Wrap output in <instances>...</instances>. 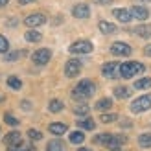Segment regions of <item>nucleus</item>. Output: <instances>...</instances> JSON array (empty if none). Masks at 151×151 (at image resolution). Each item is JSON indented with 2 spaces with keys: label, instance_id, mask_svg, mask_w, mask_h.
Wrapping results in <instances>:
<instances>
[{
  "label": "nucleus",
  "instance_id": "obj_1",
  "mask_svg": "<svg viewBox=\"0 0 151 151\" xmlns=\"http://www.w3.org/2000/svg\"><path fill=\"white\" fill-rule=\"evenodd\" d=\"M94 92H96L94 81H90V79H81L78 85L74 87L72 98H74L76 101H85V100H88L90 96H94Z\"/></svg>",
  "mask_w": 151,
  "mask_h": 151
},
{
  "label": "nucleus",
  "instance_id": "obj_2",
  "mask_svg": "<svg viewBox=\"0 0 151 151\" xmlns=\"http://www.w3.org/2000/svg\"><path fill=\"white\" fill-rule=\"evenodd\" d=\"M146 70V66L138 63V61H127V63H120V76L124 79H131L134 76H138Z\"/></svg>",
  "mask_w": 151,
  "mask_h": 151
},
{
  "label": "nucleus",
  "instance_id": "obj_3",
  "mask_svg": "<svg viewBox=\"0 0 151 151\" xmlns=\"http://www.w3.org/2000/svg\"><path fill=\"white\" fill-rule=\"evenodd\" d=\"M151 109V94H142L131 103V112L138 114V112H146Z\"/></svg>",
  "mask_w": 151,
  "mask_h": 151
},
{
  "label": "nucleus",
  "instance_id": "obj_4",
  "mask_svg": "<svg viewBox=\"0 0 151 151\" xmlns=\"http://www.w3.org/2000/svg\"><path fill=\"white\" fill-rule=\"evenodd\" d=\"M92 50H94L92 42H90V41H83V39L72 42L70 46H68V52L74 54V55H85V54H90Z\"/></svg>",
  "mask_w": 151,
  "mask_h": 151
},
{
  "label": "nucleus",
  "instance_id": "obj_5",
  "mask_svg": "<svg viewBox=\"0 0 151 151\" xmlns=\"http://www.w3.org/2000/svg\"><path fill=\"white\" fill-rule=\"evenodd\" d=\"M50 59H52V50H50V48H39V50H35L33 54H32L33 65H39V66L46 65Z\"/></svg>",
  "mask_w": 151,
  "mask_h": 151
},
{
  "label": "nucleus",
  "instance_id": "obj_6",
  "mask_svg": "<svg viewBox=\"0 0 151 151\" xmlns=\"http://www.w3.org/2000/svg\"><path fill=\"white\" fill-rule=\"evenodd\" d=\"M83 68V63L79 59H68V61L65 63V76L66 78H76Z\"/></svg>",
  "mask_w": 151,
  "mask_h": 151
},
{
  "label": "nucleus",
  "instance_id": "obj_7",
  "mask_svg": "<svg viewBox=\"0 0 151 151\" xmlns=\"http://www.w3.org/2000/svg\"><path fill=\"white\" fill-rule=\"evenodd\" d=\"M101 74L105 76L107 79H114L120 76V63L116 61H109V63H105L101 66Z\"/></svg>",
  "mask_w": 151,
  "mask_h": 151
},
{
  "label": "nucleus",
  "instance_id": "obj_8",
  "mask_svg": "<svg viewBox=\"0 0 151 151\" xmlns=\"http://www.w3.org/2000/svg\"><path fill=\"white\" fill-rule=\"evenodd\" d=\"M111 52H112V55H118V57H129L133 50L127 42H112Z\"/></svg>",
  "mask_w": 151,
  "mask_h": 151
},
{
  "label": "nucleus",
  "instance_id": "obj_9",
  "mask_svg": "<svg viewBox=\"0 0 151 151\" xmlns=\"http://www.w3.org/2000/svg\"><path fill=\"white\" fill-rule=\"evenodd\" d=\"M44 22H46V17H44L42 13H32V15H28L24 19V24L29 26V28H39V26L44 24Z\"/></svg>",
  "mask_w": 151,
  "mask_h": 151
},
{
  "label": "nucleus",
  "instance_id": "obj_10",
  "mask_svg": "<svg viewBox=\"0 0 151 151\" xmlns=\"http://www.w3.org/2000/svg\"><path fill=\"white\" fill-rule=\"evenodd\" d=\"M72 15L76 19H79V20H85V19L90 17V7L87 4H76L72 7Z\"/></svg>",
  "mask_w": 151,
  "mask_h": 151
},
{
  "label": "nucleus",
  "instance_id": "obj_11",
  "mask_svg": "<svg viewBox=\"0 0 151 151\" xmlns=\"http://www.w3.org/2000/svg\"><path fill=\"white\" fill-rule=\"evenodd\" d=\"M4 142H6L7 147H19V146H22V137H20L19 131H11V133L6 134Z\"/></svg>",
  "mask_w": 151,
  "mask_h": 151
},
{
  "label": "nucleus",
  "instance_id": "obj_12",
  "mask_svg": "<svg viewBox=\"0 0 151 151\" xmlns=\"http://www.w3.org/2000/svg\"><path fill=\"white\" fill-rule=\"evenodd\" d=\"M129 32L133 35H137V37H142V39H149L151 37V24H140V26H134L131 28Z\"/></svg>",
  "mask_w": 151,
  "mask_h": 151
},
{
  "label": "nucleus",
  "instance_id": "obj_13",
  "mask_svg": "<svg viewBox=\"0 0 151 151\" xmlns=\"http://www.w3.org/2000/svg\"><path fill=\"white\" fill-rule=\"evenodd\" d=\"M131 15H133V19H137V20H147L149 19V11L144 6H133Z\"/></svg>",
  "mask_w": 151,
  "mask_h": 151
},
{
  "label": "nucleus",
  "instance_id": "obj_14",
  "mask_svg": "<svg viewBox=\"0 0 151 151\" xmlns=\"http://www.w3.org/2000/svg\"><path fill=\"white\" fill-rule=\"evenodd\" d=\"M112 15L116 17V20L124 22V24H127V22H131V20H133L131 9H112Z\"/></svg>",
  "mask_w": 151,
  "mask_h": 151
},
{
  "label": "nucleus",
  "instance_id": "obj_15",
  "mask_svg": "<svg viewBox=\"0 0 151 151\" xmlns=\"http://www.w3.org/2000/svg\"><path fill=\"white\" fill-rule=\"evenodd\" d=\"M125 142H127V138L124 137V134H112L111 140H109V144H107V147H111V149H114V151H116L120 146H124Z\"/></svg>",
  "mask_w": 151,
  "mask_h": 151
},
{
  "label": "nucleus",
  "instance_id": "obj_16",
  "mask_svg": "<svg viewBox=\"0 0 151 151\" xmlns=\"http://www.w3.org/2000/svg\"><path fill=\"white\" fill-rule=\"evenodd\" d=\"M48 129H50V133L52 134H65L66 131H68V125L66 124H63V122H54V124H50L48 125Z\"/></svg>",
  "mask_w": 151,
  "mask_h": 151
},
{
  "label": "nucleus",
  "instance_id": "obj_17",
  "mask_svg": "<svg viewBox=\"0 0 151 151\" xmlns=\"http://www.w3.org/2000/svg\"><path fill=\"white\" fill-rule=\"evenodd\" d=\"M98 28H100V32L103 35H112L116 32V26L112 24V22H107V20H100L98 22Z\"/></svg>",
  "mask_w": 151,
  "mask_h": 151
},
{
  "label": "nucleus",
  "instance_id": "obj_18",
  "mask_svg": "<svg viewBox=\"0 0 151 151\" xmlns=\"http://www.w3.org/2000/svg\"><path fill=\"white\" fill-rule=\"evenodd\" d=\"M94 109H96V111H101V112L109 111V109H112V100H111V98H101V100L96 101Z\"/></svg>",
  "mask_w": 151,
  "mask_h": 151
},
{
  "label": "nucleus",
  "instance_id": "obj_19",
  "mask_svg": "<svg viewBox=\"0 0 151 151\" xmlns=\"http://www.w3.org/2000/svg\"><path fill=\"white\" fill-rule=\"evenodd\" d=\"M46 151H66V146H65V142H63V140L54 138V140H50V142H48Z\"/></svg>",
  "mask_w": 151,
  "mask_h": 151
},
{
  "label": "nucleus",
  "instance_id": "obj_20",
  "mask_svg": "<svg viewBox=\"0 0 151 151\" xmlns=\"http://www.w3.org/2000/svg\"><path fill=\"white\" fill-rule=\"evenodd\" d=\"M94 120L92 118H81V120H78V127H79V129H85V131H92L94 129Z\"/></svg>",
  "mask_w": 151,
  "mask_h": 151
},
{
  "label": "nucleus",
  "instance_id": "obj_21",
  "mask_svg": "<svg viewBox=\"0 0 151 151\" xmlns=\"http://www.w3.org/2000/svg\"><path fill=\"white\" fill-rule=\"evenodd\" d=\"M24 39H26L28 42H39V41L42 39V35L37 32V29H29V32L24 33Z\"/></svg>",
  "mask_w": 151,
  "mask_h": 151
},
{
  "label": "nucleus",
  "instance_id": "obj_22",
  "mask_svg": "<svg viewBox=\"0 0 151 151\" xmlns=\"http://www.w3.org/2000/svg\"><path fill=\"white\" fill-rule=\"evenodd\" d=\"M111 137H112V134L101 133V134H98V137H94V138H92V142H94L96 146H107V144H109V140H111Z\"/></svg>",
  "mask_w": 151,
  "mask_h": 151
},
{
  "label": "nucleus",
  "instance_id": "obj_23",
  "mask_svg": "<svg viewBox=\"0 0 151 151\" xmlns=\"http://www.w3.org/2000/svg\"><path fill=\"white\" fill-rule=\"evenodd\" d=\"M138 146L144 147V149L151 147V133H142L140 134V137H138Z\"/></svg>",
  "mask_w": 151,
  "mask_h": 151
},
{
  "label": "nucleus",
  "instance_id": "obj_24",
  "mask_svg": "<svg viewBox=\"0 0 151 151\" xmlns=\"http://www.w3.org/2000/svg\"><path fill=\"white\" fill-rule=\"evenodd\" d=\"M134 88H137V90H146V88H151V78H142V79H137V81H134Z\"/></svg>",
  "mask_w": 151,
  "mask_h": 151
},
{
  "label": "nucleus",
  "instance_id": "obj_25",
  "mask_svg": "<svg viewBox=\"0 0 151 151\" xmlns=\"http://www.w3.org/2000/svg\"><path fill=\"white\" fill-rule=\"evenodd\" d=\"M6 83H7V87L13 88V90H19V88L22 87V81L17 78V76H9V78L6 79Z\"/></svg>",
  "mask_w": 151,
  "mask_h": 151
},
{
  "label": "nucleus",
  "instance_id": "obj_26",
  "mask_svg": "<svg viewBox=\"0 0 151 151\" xmlns=\"http://www.w3.org/2000/svg\"><path fill=\"white\" fill-rule=\"evenodd\" d=\"M114 96L118 98V100H125V98L131 96V90L127 88V87H116L114 88Z\"/></svg>",
  "mask_w": 151,
  "mask_h": 151
},
{
  "label": "nucleus",
  "instance_id": "obj_27",
  "mask_svg": "<svg viewBox=\"0 0 151 151\" xmlns=\"http://www.w3.org/2000/svg\"><path fill=\"white\" fill-rule=\"evenodd\" d=\"M63 109H65V105H63L61 100H52V101L48 103V111H50V112H61Z\"/></svg>",
  "mask_w": 151,
  "mask_h": 151
},
{
  "label": "nucleus",
  "instance_id": "obj_28",
  "mask_svg": "<svg viewBox=\"0 0 151 151\" xmlns=\"http://www.w3.org/2000/svg\"><path fill=\"white\" fill-rule=\"evenodd\" d=\"M83 140H85L83 131H74V133H70V142H72V144H83Z\"/></svg>",
  "mask_w": 151,
  "mask_h": 151
},
{
  "label": "nucleus",
  "instance_id": "obj_29",
  "mask_svg": "<svg viewBox=\"0 0 151 151\" xmlns=\"http://www.w3.org/2000/svg\"><path fill=\"white\" fill-rule=\"evenodd\" d=\"M118 120V114H114V112H103V114L100 116V122H103V124H112V122H116Z\"/></svg>",
  "mask_w": 151,
  "mask_h": 151
},
{
  "label": "nucleus",
  "instance_id": "obj_30",
  "mask_svg": "<svg viewBox=\"0 0 151 151\" xmlns=\"http://www.w3.org/2000/svg\"><path fill=\"white\" fill-rule=\"evenodd\" d=\"M4 122L7 124V125H11V127H17L20 122H19V120L17 118H15L13 114H9V112H6V114H4Z\"/></svg>",
  "mask_w": 151,
  "mask_h": 151
},
{
  "label": "nucleus",
  "instance_id": "obj_31",
  "mask_svg": "<svg viewBox=\"0 0 151 151\" xmlns=\"http://www.w3.org/2000/svg\"><path fill=\"white\" fill-rule=\"evenodd\" d=\"M88 111H90V107H88V105H85V103H83V105H78V107L74 109V112H76V114H79V116H87Z\"/></svg>",
  "mask_w": 151,
  "mask_h": 151
},
{
  "label": "nucleus",
  "instance_id": "obj_32",
  "mask_svg": "<svg viewBox=\"0 0 151 151\" xmlns=\"http://www.w3.org/2000/svg\"><path fill=\"white\" fill-rule=\"evenodd\" d=\"M9 52V42L4 35H0V54H7Z\"/></svg>",
  "mask_w": 151,
  "mask_h": 151
},
{
  "label": "nucleus",
  "instance_id": "obj_33",
  "mask_svg": "<svg viewBox=\"0 0 151 151\" xmlns=\"http://www.w3.org/2000/svg\"><path fill=\"white\" fill-rule=\"evenodd\" d=\"M28 137L32 138L33 142H37V140H41V138H42V133H41V131H37V129H29V131H28Z\"/></svg>",
  "mask_w": 151,
  "mask_h": 151
},
{
  "label": "nucleus",
  "instance_id": "obj_34",
  "mask_svg": "<svg viewBox=\"0 0 151 151\" xmlns=\"http://www.w3.org/2000/svg\"><path fill=\"white\" fill-rule=\"evenodd\" d=\"M20 57V52H7V54H4V59L6 61H15V59Z\"/></svg>",
  "mask_w": 151,
  "mask_h": 151
},
{
  "label": "nucleus",
  "instance_id": "obj_35",
  "mask_svg": "<svg viewBox=\"0 0 151 151\" xmlns=\"http://www.w3.org/2000/svg\"><path fill=\"white\" fill-rule=\"evenodd\" d=\"M7 151H35V147H32V146H19V147H7Z\"/></svg>",
  "mask_w": 151,
  "mask_h": 151
},
{
  "label": "nucleus",
  "instance_id": "obj_36",
  "mask_svg": "<svg viewBox=\"0 0 151 151\" xmlns=\"http://www.w3.org/2000/svg\"><path fill=\"white\" fill-rule=\"evenodd\" d=\"M94 4H98V6H109V4H112V0H94Z\"/></svg>",
  "mask_w": 151,
  "mask_h": 151
},
{
  "label": "nucleus",
  "instance_id": "obj_37",
  "mask_svg": "<svg viewBox=\"0 0 151 151\" xmlns=\"http://www.w3.org/2000/svg\"><path fill=\"white\" fill-rule=\"evenodd\" d=\"M120 125H122V127H127V129H129L133 124H131V120H122V124H120Z\"/></svg>",
  "mask_w": 151,
  "mask_h": 151
},
{
  "label": "nucleus",
  "instance_id": "obj_38",
  "mask_svg": "<svg viewBox=\"0 0 151 151\" xmlns=\"http://www.w3.org/2000/svg\"><path fill=\"white\" fill-rule=\"evenodd\" d=\"M144 55H147V57H151V44H147V46L144 48Z\"/></svg>",
  "mask_w": 151,
  "mask_h": 151
},
{
  "label": "nucleus",
  "instance_id": "obj_39",
  "mask_svg": "<svg viewBox=\"0 0 151 151\" xmlns=\"http://www.w3.org/2000/svg\"><path fill=\"white\" fill-rule=\"evenodd\" d=\"M20 105H22V109H24V111H29V107H32V103H29V101H22Z\"/></svg>",
  "mask_w": 151,
  "mask_h": 151
},
{
  "label": "nucleus",
  "instance_id": "obj_40",
  "mask_svg": "<svg viewBox=\"0 0 151 151\" xmlns=\"http://www.w3.org/2000/svg\"><path fill=\"white\" fill-rule=\"evenodd\" d=\"M32 2H35V0H19L20 6H26V4H32Z\"/></svg>",
  "mask_w": 151,
  "mask_h": 151
},
{
  "label": "nucleus",
  "instance_id": "obj_41",
  "mask_svg": "<svg viewBox=\"0 0 151 151\" xmlns=\"http://www.w3.org/2000/svg\"><path fill=\"white\" fill-rule=\"evenodd\" d=\"M7 2H9V0H0V7H4V6H6Z\"/></svg>",
  "mask_w": 151,
  "mask_h": 151
},
{
  "label": "nucleus",
  "instance_id": "obj_42",
  "mask_svg": "<svg viewBox=\"0 0 151 151\" xmlns=\"http://www.w3.org/2000/svg\"><path fill=\"white\" fill-rule=\"evenodd\" d=\"M134 2H138V4H146V2H151V0H134Z\"/></svg>",
  "mask_w": 151,
  "mask_h": 151
},
{
  "label": "nucleus",
  "instance_id": "obj_43",
  "mask_svg": "<svg viewBox=\"0 0 151 151\" xmlns=\"http://www.w3.org/2000/svg\"><path fill=\"white\" fill-rule=\"evenodd\" d=\"M78 151H88V149H87V147H79Z\"/></svg>",
  "mask_w": 151,
  "mask_h": 151
},
{
  "label": "nucleus",
  "instance_id": "obj_44",
  "mask_svg": "<svg viewBox=\"0 0 151 151\" xmlns=\"http://www.w3.org/2000/svg\"><path fill=\"white\" fill-rule=\"evenodd\" d=\"M2 101H4V96H2V94H0V103H2Z\"/></svg>",
  "mask_w": 151,
  "mask_h": 151
},
{
  "label": "nucleus",
  "instance_id": "obj_45",
  "mask_svg": "<svg viewBox=\"0 0 151 151\" xmlns=\"http://www.w3.org/2000/svg\"><path fill=\"white\" fill-rule=\"evenodd\" d=\"M116 151H118V149H116Z\"/></svg>",
  "mask_w": 151,
  "mask_h": 151
}]
</instances>
